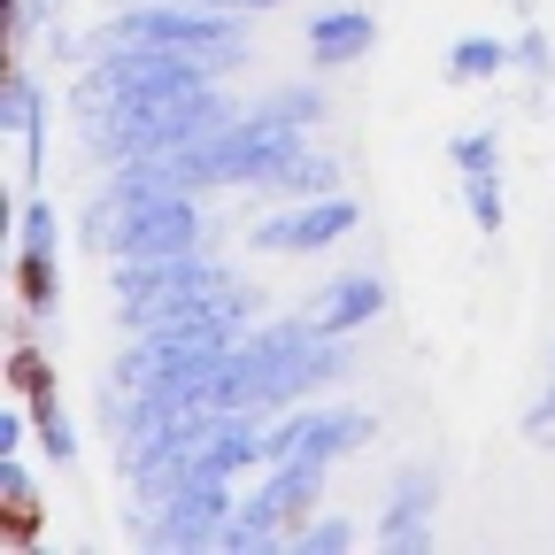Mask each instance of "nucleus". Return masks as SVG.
I'll use <instances>...</instances> for the list:
<instances>
[]
</instances>
